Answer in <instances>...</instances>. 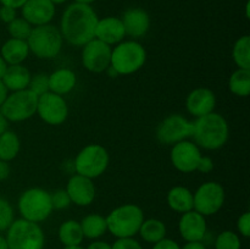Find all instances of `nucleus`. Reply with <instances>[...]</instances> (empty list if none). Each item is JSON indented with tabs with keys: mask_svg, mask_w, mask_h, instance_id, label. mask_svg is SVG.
I'll list each match as a JSON object with an SVG mask.
<instances>
[{
	"mask_svg": "<svg viewBox=\"0 0 250 249\" xmlns=\"http://www.w3.org/2000/svg\"><path fill=\"white\" fill-rule=\"evenodd\" d=\"M229 90L238 97H248L250 93V70L238 68L232 73L229 82Z\"/></svg>",
	"mask_w": 250,
	"mask_h": 249,
	"instance_id": "nucleus-29",
	"label": "nucleus"
},
{
	"mask_svg": "<svg viewBox=\"0 0 250 249\" xmlns=\"http://www.w3.org/2000/svg\"><path fill=\"white\" fill-rule=\"evenodd\" d=\"M16 19V9H12L10 6H4L1 5L0 7V20H1L4 23L9 24L10 22L14 21Z\"/></svg>",
	"mask_w": 250,
	"mask_h": 249,
	"instance_id": "nucleus-38",
	"label": "nucleus"
},
{
	"mask_svg": "<svg viewBox=\"0 0 250 249\" xmlns=\"http://www.w3.org/2000/svg\"><path fill=\"white\" fill-rule=\"evenodd\" d=\"M212 168H214V161L210 156H203L200 158L199 163H198L197 171H200L203 173H209L211 172Z\"/></svg>",
	"mask_w": 250,
	"mask_h": 249,
	"instance_id": "nucleus-39",
	"label": "nucleus"
},
{
	"mask_svg": "<svg viewBox=\"0 0 250 249\" xmlns=\"http://www.w3.org/2000/svg\"><path fill=\"white\" fill-rule=\"evenodd\" d=\"M107 231L116 238H131L138 233L144 212L138 205L125 204L112 210L106 217Z\"/></svg>",
	"mask_w": 250,
	"mask_h": 249,
	"instance_id": "nucleus-3",
	"label": "nucleus"
},
{
	"mask_svg": "<svg viewBox=\"0 0 250 249\" xmlns=\"http://www.w3.org/2000/svg\"><path fill=\"white\" fill-rule=\"evenodd\" d=\"M111 249H143L138 241L131 237V238H117L111 246Z\"/></svg>",
	"mask_w": 250,
	"mask_h": 249,
	"instance_id": "nucleus-36",
	"label": "nucleus"
},
{
	"mask_svg": "<svg viewBox=\"0 0 250 249\" xmlns=\"http://www.w3.org/2000/svg\"><path fill=\"white\" fill-rule=\"evenodd\" d=\"M51 197V204H53V209L55 210H62L70 207L71 199L68 197L66 189H58L50 194Z\"/></svg>",
	"mask_w": 250,
	"mask_h": 249,
	"instance_id": "nucleus-35",
	"label": "nucleus"
},
{
	"mask_svg": "<svg viewBox=\"0 0 250 249\" xmlns=\"http://www.w3.org/2000/svg\"><path fill=\"white\" fill-rule=\"evenodd\" d=\"M111 46L94 38L83 45L82 63L88 71L93 73H102L106 71L111 63Z\"/></svg>",
	"mask_w": 250,
	"mask_h": 249,
	"instance_id": "nucleus-13",
	"label": "nucleus"
},
{
	"mask_svg": "<svg viewBox=\"0 0 250 249\" xmlns=\"http://www.w3.org/2000/svg\"><path fill=\"white\" fill-rule=\"evenodd\" d=\"M32 24L28 23L23 17H16L14 21L7 24V31L11 38L21 39V41H27L32 32Z\"/></svg>",
	"mask_w": 250,
	"mask_h": 249,
	"instance_id": "nucleus-31",
	"label": "nucleus"
},
{
	"mask_svg": "<svg viewBox=\"0 0 250 249\" xmlns=\"http://www.w3.org/2000/svg\"><path fill=\"white\" fill-rule=\"evenodd\" d=\"M21 9L22 17L34 27L50 23L55 16V5L50 0H27Z\"/></svg>",
	"mask_w": 250,
	"mask_h": 249,
	"instance_id": "nucleus-17",
	"label": "nucleus"
},
{
	"mask_svg": "<svg viewBox=\"0 0 250 249\" xmlns=\"http://www.w3.org/2000/svg\"><path fill=\"white\" fill-rule=\"evenodd\" d=\"M51 2H53L54 5H60V4H63L65 1H67V0H50Z\"/></svg>",
	"mask_w": 250,
	"mask_h": 249,
	"instance_id": "nucleus-51",
	"label": "nucleus"
},
{
	"mask_svg": "<svg viewBox=\"0 0 250 249\" xmlns=\"http://www.w3.org/2000/svg\"><path fill=\"white\" fill-rule=\"evenodd\" d=\"M31 72L22 63L20 65H9L6 68L1 82L6 87L7 90L17 92L28 88L29 81H31Z\"/></svg>",
	"mask_w": 250,
	"mask_h": 249,
	"instance_id": "nucleus-21",
	"label": "nucleus"
},
{
	"mask_svg": "<svg viewBox=\"0 0 250 249\" xmlns=\"http://www.w3.org/2000/svg\"><path fill=\"white\" fill-rule=\"evenodd\" d=\"M95 0H75V2H78V4H87V5H90Z\"/></svg>",
	"mask_w": 250,
	"mask_h": 249,
	"instance_id": "nucleus-50",
	"label": "nucleus"
},
{
	"mask_svg": "<svg viewBox=\"0 0 250 249\" xmlns=\"http://www.w3.org/2000/svg\"><path fill=\"white\" fill-rule=\"evenodd\" d=\"M202 158L200 148L189 141H182L173 144L171 150V163L176 170L183 173H189L197 171L198 163Z\"/></svg>",
	"mask_w": 250,
	"mask_h": 249,
	"instance_id": "nucleus-14",
	"label": "nucleus"
},
{
	"mask_svg": "<svg viewBox=\"0 0 250 249\" xmlns=\"http://www.w3.org/2000/svg\"><path fill=\"white\" fill-rule=\"evenodd\" d=\"M20 148H21V142H20L19 136L15 132L6 131L0 134V160L11 161L19 154Z\"/></svg>",
	"mask_w": 250,
	"mask_h": 249,
	"instance_id": "nucleus-28",
	"label": "nucleus"
},
{
	"mask_svg": "<svg viewBox=\"0 0 250 249\" xmlns=\"http://www.w3.org/2000/svg\"><path fill=\"white\" fill-rule=\"evenodd\" d=\"M66 192L70 197L71 203H75L78 207H88L95 199V186L93 181L78 173L68 180Z\"/></svg>",
	"mask_w": 250,
	"mask_h": 249,
	"instance_id": "nucleus-15",
	"label": "nucleus"
},
{
	"mask_svg": "<svg viewBox=\"0 0 250 249\" xmlns=\"http://www.w3.org/2000/svg\"><path fill=\"white\" fill-rule=\"evenodd\" d=\"M98 20L90 5L73 2L66 7L61 17V36L72 45L83 46L95 38Z\"/></svg>",
	"mask_w": 250,
	"mask_h": 249,
	"instance_id": "nucleus-1",
	"label": "nucleus"
},
{
	"mask_svg": "<svg viewBox=\"0 0 250 249\" xmlns=\"http://www.w3.org/2000/svg\"><path fill=\"white\" fill-rule=\"evenodd\" d=\"M146 51L138 42L128 41L116 44L111 51V66L119 75H132L144 66Z\"/></svg>",
	"mask_w": 250,
	"mask_h": 249,
	"instance_id": "nucleus-6",
	"label": "nucleus"
},
{
	"mask_svg": "<svg viewBox=\"0 0 250 249\" xmlns=\"http://www.w3.org/2000/svg\"><path fill=\"white\" fill-rule=\"evenodd\" d=\"M247 17H248V19H249V2H248V4H247Z\"/></svg>",
	"mask_w": 250,
	"mask_h": 249,
	"instance_id": "nucleus-53",
	"label": "nucleus"
},
{
	"mask_svg": "<svg viewBox=\"0 0 250 249\" xmlns=\"http://www.w3.org/2000/svg\"><path fill=\"white\" fill-rule=\"evenodd\" d=\"M181 249H207V247L204 246L203 242H188L186 246H183V248Z\"/></svg>",
	"mask_w": 250,
	"mask_h": 249,
	"instance_id": "nucleus-44",
	"label": "nucleus"
},
{
	"mask_svg": "<svg viewBox=\"0 0 250 249\" xmlns=\"http://www.w3.org/2000/svg\"><path fill=\"white\" fill-rule=\"evenodd\" d=\"M216 249H241V239L238 234L232 231H224L215 241Z\"/></svg>",
	"mask_w": 250,
	"mask_h": 249,
	"instance_id": "nucleus-32",
	"label": "nucleus"
},
{
	"mask_svg": "<svg viewBox=\"0 0 250 249\" xmlns=\"http://www.w3.org/2000/svg\"><path fill=\"white\" fill-rule=\"evenodd\" d=\"M38 97L29 89L17 90L7 94L0 106L2 116L11 122H21L31 119L37 112Z\"/></svg>",
	"mask_w": 250,
	"mask_h": 249,
	"instance_id": "nucleus-8",
	"label": "nucleus"
},
{
	"mask_svg": "<svg viewBox=\"0 0 250 249\" xmlns=\"http://www.w3.org/2000/svg\"><path fill=\"white\" fill-rule=\"evenodd\" d=\"M53 210L50 193L42 188H29L19 199V211L22 219L36 224L48 219Z\"/></svg>",
	"mask_w": 250,
	"mask_h": 249,
	"instance_id": "nucleus-7",
	"label": "nucleus"
},
{
	"mask_svg": "<svg viewBox=\"0 0 250 249\" xmlns=\"http://www.w3.org/2000/svg\"><path fill=\"white\" fill-rule=\"evenodd\" d=\"M233 60L238 68L250 70V37L243 36L234 43Z\"/></svg>",
	"mask_w": 250,
	"mask_h": 249,
	"instance_id": "nucleus-30",
	"label": "nucleus"
},
{
	"mask_svg": "<svg viewBox=\"0 0 250 249\" xmlns=\"http://www.w3.org/2000/svg\"><path fill=\"white\" fill-rule=\"evenodd\" d=\"M63 249H84V248H82L81 246H72V247H65Z\"/></svg>",
	"mask_w": 250,
	"mask_h": 249,
	"instance_id": "nucleus-52",
	"label": "nucleus"
},
{
	"mask_svg": "<svg viewBox=\"0 0 250 249\" xmlns=\"http://www.w3.org/2000/svg\"><path fill=\"white\" fill-rule=\"evenodd\" d=\"M81 224L83 236L89 239H97L107 231L106 220L99 214H90L83 217Z\"/></svg>",
	"mask_w": 250,
	"mask_h": 249,
	"instance_id": "nucleus-26",
	"label": "nucleus"
},
{
	"mask_svg": "<svg viewBox=\"0 0 250 249\" xmlns=\"http://www.w3.org/2000/svg\"><path fill=\"white\" fill-rule=\"evenodd\" d=\"M153 249H181V247L178 246L177 242L172 241V239L164 238L160 242L154 244Z\"/></svg>",
	"mask_w": 250,
	"mask_h": 249,
	"instance_id": "nucleus-40",
	"label": "nucleus"
},
{
	"mask_svg": "<svg viewBox=\"0 0 250 249\" xmlns=\"http://www.w3.org/2000/svg\"><path fill=\"white\" fill-rule=\"evenodd\" d=\"M7 66H9V65H7V63L5 62L4 59H2L1 56H0V81H1V78L4 77L5 72H6Z\"/></svg>",
	"mask_w": 250,
	"mask_h": 249,
	"instance_id": "nucleus-47",
	"label": "nucleus"
},
{
	"mask_svg": "<svg viewBox=\"0 0 250 249\" xmlns=\"http://www.w3.org/2000/svg\"><path fill=\"white\" fill-rule=\"evenodd\" d=\"M10 165L7 161L0 160V181L6 180L10 176Z\"/></svg>",
	"mask_w": 250,
	"mask_h": 249,
	"instance_id": "nucleus-41",
	"label": "nucleus"
},
{
	"mask_svg": "<svg viewBox=\"0 0 250 249\" xmlns=\"http://www.w3.org/2000/svg\"><path fill=\"white\" fill-rule=\"evenodd\" d=\"M37 114L45 124H53V126L61 124L67 119V103L63 99L62 95L48 92L38 97Z\"/></svg>",
	"mask_w": 250,
	"mask_h": 249,
	"instance_id": "nucleus-12",
	"label": "nucleus"
},
{
	"mask_svg": "<svg viewBox=\"0 0 250 249\" xmlns=\"http://www.w3.org/2000/svg\"><path fill=\"white\" fill-rule=\"evenodd\" d=\"M7 92H9V90L6 89V87H5V85H4V83H2L1 81H0V106H1V105H2L4 100L6 99Z\"/></svg>",
	"mask_w": 250,
	"mask_h": 249,
	"instance_id": "nucleus-45",
	"label": "nucleus"
},
{
	"mask_svg": "<svg viewBox=\"0 0 250 249\" xmlns=\"http://www.w3.org/2000/svg\"><path fill=\"white\" fill-rule=\"evenodd\" d=\"M109 161V153L104 146L100 144H89L76 156L75 170L78 175L93 180L106 171Z\"/></svg>",
	"mask_w": 250,
	"mask_h": 249,
	"instance_id": "nucleus-9",
	"label": "nucleus"
},
{
	"mask_svg": "<svg viewBox=\"0 0 250 249\" xmlns=\"http://www.w3.org/2000/svg\"><path fill=\"white\" fill-rule=\"evenodd\" d=\"M27 0H0V2H1V5H4V6H10L12 7V9H20V7L23 6L24 4H26Z\"/></svg>",
	"mask_w": 250,
	"mask_h": 249,
	"instance_id": "nucleus-42",
	"label": "nucleus"
},
{
	"mask_svg": "<svg viewBox=\"0 0 250 249\" xmlns=\"http://www.w3.org/2000/svg\"><path fill=\"white\" fill-rule=\"evenodd\" d=\"M0 249H9V247H7V243H6V239H5V237L1 236V234H0Z\"/></svg>",
	"mask_w": 250,
	"mask_h": 249,
	"instance_id": "nucleus-49",
	"label": "nucleus"
},
{
	"mask_svg": "<svg viewBox=\"0 0 250 249\" xmlns=\"http://www.w3.org/2000/svg\"><path fill=\"white\" fill-rule=\"evenodd\" d=\"M6 243L9 249H43L44 233L36 222L24 219L14 220L6 229Z\"/></svg>",
	"mask_w": 250,
	"mask_h": 249,
	"instance_id": "nucleus-5",
	"label": "nucleus"
},
{
	"mask_svg": "<svg viewBox=\"0 0 250 249\" xmlns=\"http://www.w3.org/2000/svg\"><path fill=\"white\" fill-rule=\"evenodd\" d=\"M207 228L205 216L195 210L182 214V217L178 222L181 236L187 242H202L207 234Z\"/></svg>",
	"mask_w": 250,
	"mask_h": 249,
	"instance_id": "nucleus-16",
	"label": "nucleus"
},
{
	"mask_svg": "<svg viewBox=\"0 0 250 249\" xmlns=\"http://www.w3.org/2000/svg\"><path fill=\"white\" fill-rule=\"evenodd\" d=\"M27 89L34 93L37 97H41V95L50 92L49 90V75H46V73H37V75L31 76V81H29Z\"/></svg>",
	"mask_w": 250,
	"mask_h": 249,
	"instance_id": "nucleus-33",
	"label": "nucleus"
},
{
	"mask_svg": "<svg viewBox=\"0 0 250 249\" xmlns=\"http://www.w3.org/2000/svg\"><path fill=\"white\" fill-rule=\"evenodd\" d=\"M105 72H107V75H109L110 77H117V76H120L119 73H117L116 71H115L114 68L111 67V66H109V67L106 68V71H105Z\"/></svg>",
	"mask_w": 250,
	"mask_h": 249,
	"instance_id": "nucleus-48",
	"label": "nucleus"
},
{
	"mask_svg": "<svg viewBox=\"0 0 250 249\" xmlns=\"http://www.w3.org/2000/svg\"><path fill=\"white\" fill-rule=\"evenodd\" d=\"M237 228L241 232V234L246 238H248L250 236V212H244L243 215H241L237 221Z\"/></svg>",
	"mask_w": 250,
	"mask_h": 249,
	"instance_id": "nucleus-37",
	"label": "nucleus"
},
{
	"mask_svg": "<svg viewBox=\"0 0 250 249\" xmlns=\"http://www.w3.org/2000/svg\"><path fill=\"white\" fill-rule=\"evenodd\" d=\"M29 48L26 41L10 38L2 44L0 56L7 65H20L28 58Z\"/></svg>",
	"mask_w": 250,
	"mask_h": 249,
	"instance_id": "nucleus-22",
	"label": "nucleus"
},
{
	"mask_svg": "<svg viewBox=\"0 0 250 249\" xmlns=\"http://www.w3.org/2000/svg\"><path fill=\"white\" fill-rule=\"evenodd\" d=\"M138 233L146 242L155 244L166 237V226L159 219L144 220Z\"/></svg>",
	"mask_w": 250,
	"mask_h": 249,
	"instance_id": "nucleus-27",
	"label": "nucleus"
},
{
	"mask_svg": "<svg viewBox=\"0 0 250 249\" xmlns=\"http://www.w3.org/2000/svg\"><path fill=\"white\" fill-rule=\"evenodd\" d=\"M77 78L70 68H59L49 75V90L55 94L65 95L75 88Z\"/></svg>",
	"mask_w": 250,
	"mask_h": 249,
	"instance_id": "nucleus-23",
	"label": "nucleus"
},
{
	"mask_svg": "<svg viewBox=\"0 0 250 249\" xmlns=\"http://www.w3.org/2000/svg\"><path fill=\"white\" fill-rule=\"evenodd\" d=\"M193 122L182 115H170L160 122L156 128V138L160 143L172 145L192 137Z\"/></svg>",
	"mask_w": 250,
	"mask_h": 249,
	"instance_id": "nucleus-11",
	"label": "nucleus"
},
{
	"mask_svg": "<svg viewBox=\"0 0 250 249\" xmlns=\"http://www.w3.org/2000/svg\"><path fill=\"white\" fill-rule=\"evenodd\" d=\"M85 249H111V246L109 243H106V242L97 241L90 243Z\"/></svg>",
	"mask_w": 250,
	"mask_h": 249,
	"instance_id": "nucleus-43",
	"label": "nucleus"
},
{
	"mask_svg": "<svg viewBox=\"0 0 250 249\" xmlns=\"http://www.w3.org/2000/svg\"><path fill=\"white\" fill-rule=\"evenodd\" d=\"M125 33L133 38H141L146 36L150 27V17L148 12L139 7H132L125 11L121 19Z\"/></svg>",
	"mask_w": 250,
	"mask_h": 249,
	"instance_id": "nucleus-19",
	"label": "nucleus"
},
{
	"mask_svg": "<svg viewBox=\"0 0 250 249\" xmlns=\"http://www.w3.org/2000/svg\"><path fill=\"white\" fill-rule=\"evenodd\" d=\"M26 42L29 51L37 58L54 59L61 51L63 38L58 27L48 23L33 27Z\"/></svg>",
	"mask_w": 250,
	"mask_h": 249,
	"instance_id": "nucleus-4",
	"label": "nucleus"
},
{
	"mask_svg": "<svg viewBox=\"0 0 250 249\" xmlns=\"http://www.w3.org/2000/svg\"><path fill=\"white\" fill-rule=\"evenodd\" d=\"M14 221V209L4 198H0V232L6 231Z\"/></svg>",
	"mask_w": 250,
	"mask_h": 249,
	"instance_id": "nucleus-34",
	"label": "nucleus"
},
{
	"mask_svg": "<svg viewBox=\"0 0 250 249\" xmlns=\"http://www.w3.org/2000/svg\"><path fill=\"white\" fill-rule=\"evenodd\" d=\"M225 203V189L219 182H205L193 193V210L203 216H210L221 210Z\"/></svg>",
	"mask_w": 250,
	"mask_h": 249,
	"instance_id": "nucleus-10",
	"label": "nucleus"
},
{
	"mask_svg": "<svg viewBox=\"0 0 250 249\" xmlns=\"http://www.w3.org/2000/svg\"><path fill=\"white\" fill-rule=\"evenodd\" d=\"M167 204L175 211L185 214L193 210V193L188 188L177 186L168 190Z\"/></svg>",
	"mask_w": 250,
	"mask_h": 249,
	"instance_id": "nucleus-24",
	"label": "nucleus"
},
{
	"mask_svg": "<svg viewBox=\"0 0 250 249\" xmlns=\"http://www.w3.org/2000/svg\"><path fill=\"white\" fill-rule=\"evenodd\" d=\"M125 28L122 24L121 19L117 17H105V19L98 20L97 27H95V38L102 41L107 45H115L124 41Z\"/></svg>",
	"mask_w": 250,
	"mask_h": 249,
	"instance_id": "nucleus-20",
	"label": "nucleus"
},
{
	"mask_svg": "<svg viewBox=\"0 0 250 249\" xmlns=\"http://www.w3.org/2000/svg\"><path fill=\"white\" fill-rule=\"evenodd\" d=\"M186 106L192 116H204L210 112H214L216 106V97L209 88H197L192 90L187 97Z\"/></svg>",
	"mask_w": 250,
	"mask_h": 249,
	"instance_id": "nucleus-18",
	"label": "nucleus"
},
{
	"mask_svg": "<svg viewBox=\"0 0 250 249\" xmlns=\"http://www.w3.org/2000/svg\"><path fill=\"white\" fill-rule=\"evenodd\" d=\"M83 238V232L81 224L76 220H67L62 222L59 228V239L65 247L81 246Z\"/></svg>",
	"mask_w": 250,
	"mask_h": 249,
	"instance_id": "nucleus-25",
	"label": "nucleus"
},
{
	"mask_svg": "<svg viewBox=\"0 0 250 249\" xmlns=\"http://www.w3.org/2000/svg\"><path fill=\"white\" fill-rule=\"evenodd\" d=\"M7 124H9V121H7V120L2 116L1 112H0V134H2L6 131Z\"/></svg>",
	"mask_w": 250,
	"mask_h": 249,
	"instance_id": "nucleus-46",
	"label": "nucleus"
},
{
	"mask_svg": "<svg viewBox=\"0 0 250 249\" xmlns=\"http://www.w3.org/2000/svg\"><path fill=\"white\" fill-rule=\"evenodd\" d=\"M229 128L226 119L217 112H210L197 117L193 122L192 137L199 148L216 150L222 148L229 139Z\"/></svg>",
	"mask_w": 250,
	"mask_h": 249,
	"instance_id": "nucleus-2",
	"label": "nucleus"
}]
</instances>
